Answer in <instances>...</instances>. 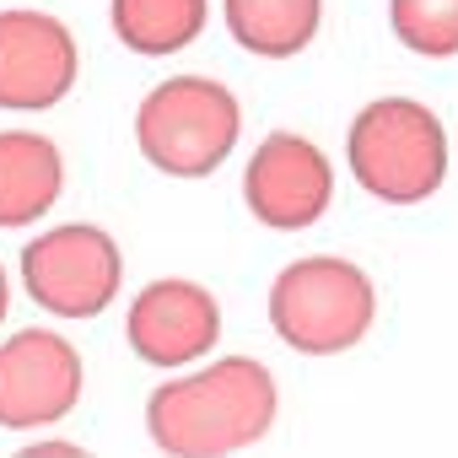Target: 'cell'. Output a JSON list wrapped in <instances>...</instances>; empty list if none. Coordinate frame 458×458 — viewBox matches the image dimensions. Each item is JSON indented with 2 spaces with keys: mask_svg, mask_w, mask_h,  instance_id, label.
Here are the masks:
<instances>
[{
  "mask_svg": "<svg viewBox=\"0 0 458 458\" xmlns=\"http://www.w3.org/2000/svg\"><path fill=\"white\" fill-rule=\"evenodd\" d=\"M6 313H12V281H6V265H0V324H6Z\"/></svg>",
  "mask_w": 458,
  "mask_h": 458,
  "instance_id": "9a60e30c",
  "label": "cell"
},
{
  "mask_svg": "<svg viewBox=\"0 0 458 458\" xmlns=\"http://www.w3.org/2000/svg\"><path fill=\"white\" fill-rule=\"evenodd\" d=\"M243 135V103L210 76H167L135 108V146L167 178H210Z\"/></svg>",
  "mask_w": 458,
  "mask_h": 458,
  "instance_id": "277c9868",
  "label": "cell"
},
{
  "mask_svg": "<svg viewBox=\"0 0 458 458\" xmlns=\"http://www.w3.org/2000/svg\"><path fill=\"white\" fill-rule=\"evenodd\" d=\"M281 415L276 372L254 356H221L199 372L157 383L146 399V437L167 458H233L270 437Z\"/></svg>",
  "mask_w": 458,
  "mask_h": 458,
  "instance_id": "6da1fadb",
  "label": "cell"
},
{
  "mask_svg": "<svg viewBox=\"0 0 458 458\" xmlns=\"http://www.w3.org/2000/svg\"><path fill=\"white\" fill-rule=\"evenodd\" d=\"M270 329L302 356H345L377 324V286L340 254L292 259L270 281Z\"/></svg>",
  "mask_w": 458,
  "mask_h": 458,
  "instance_id": "3957f363",
  "label": "cell"
},
{
  "mask_svg": "<svg viewBox=\"0 0 458 458\" xmlns=\"http://www.w3.org/2000/svg\"><path fill=\"white\" fill-rule=\"evenodd\" d=\"M81 404V356L55 329H17L0 340V426L44 431Z\"/></svg>",
  "mask_w": 458,
  "mask_h": 458,
  "instance_id": "ba28073f",
  "label": "cell"
},
{
  "mask_svg": "<svg viewBox=\"0 0 458 458\" xmlns=\"http://www.w3.org/2000/svg\"><path fill=\"white\" fill-rule=\"evenodd\" d=\"M388 28L420 60H453L458 55V0H388Z\"/></svg>",
  "mask_w": 458,
  "mask_h": 458,
  "instance_id": "4fadbf2b",
  "label": "cell"
},
{
  "mask_svg": "<svg viewBox=\"0 0 458 458\" xmlns=\"http://www.w3.org/2000/svg\"><path fill=\"white\" fill-rule=\"evenodd\" d=\"M243 205L270 233H308L335 205V162L318 140L297 130H276L254 146L243 167Z\"/></svg>",
  "mask_w": 458,
  "mask_h": 458,
  "instance_id": "8992f818",
  "label": "cell"
},
{
  "mask_svg": "<svg viewBox=\"0 0 458 458\" xmlns=\"http://www.w3.org/2000/svg\"><path fill=\"white\" fill-rule=\"evenodd\" d=\"M108 22H114V38H119L130 55L162 60V55L189 49V44L205 33L210 0H114V6H108Z\"/></svg>",
  "mask_w": 458,
  "mask_h": 458,
  "instance_id": "7c38bea8",
  "label": "cell"
},
{
  "mask_svg": "<svg viewBox=\"0 0 458 458\" xmlns=\"http://www.w3.org/2000/svg\"><path fill=\"white\" fill-rule=\"evenodd\" d=\"M22 458H87V447L65 442V437H33V442H22Z\"/></svg>",
  "mask_w": 458,
  "mask_h": 458,
  "instance_id": "5bb4252c",
  "label": "cell"
},
{
  "mask_svg": "<svg viewBox=\"0 0 458 458\" xmlns=\"http://www.w3.org/2000/svg\"><path fill=\"white\" fill-rule=\"evenodd\" d=\"M22 286L55 318H98L124 286V254L92 221H65L22 249Z\"/></svg>",
  "mask_w": 458,
  "mask_h": 458,
  "instance_id": "5b68a950",
  "label": "cell"
},
{
  "mask_svg": "<svg viewBox=\"0 0 458 458\" xmlns=\"http://www.w3.org/2000/svg\"><path fill=\"white\" fill-rule=\"evenodd\" d=\"M76 76H81V49L60 17L38 6L0 12V108L6 114L60 108Z\"/></svg>",
  "mask_w": 458,
  "mask_h": 458,
  "instance_id": "52a82bcc",
  "label": "cell"
},
{
  "mask_svg": "<svg viewBox=\"0 0 458 458\" xmlns=\"http://www.w3.org/2000/svg\"><path fill=\"white\" fill-rule=\"evenodd\" d=\"M124 340L146 367H162V372L194 367L221 340V302L199 281H183V276L151 281L124 313Z\"/></svg>",
  "mask_w": 458,
  "mask_h": 458,
  "instance_id": "9c48e42d",
  "label": "cell"
},
{
  "mask_svg": "<svg viewBox=\"0 0 458 458\" xmlns=\"http://www.w3.org/2000/svg\"><path fill=\"white\" fill-rule=\"evenodd\" d=\"M65 194V157L38 130H0V226L17 233L49 216Z\"/></svg>",
  "mask_w": 458,
  "mask_h": 458,
  "instance_id": "30bf717a",
  "label": "cell"
},
{
  "mask_svg": "<svg viewBox=\"0 0 458 458\" xmlns=\"http://www.w3.org/2000/svg\"><path fill=\"white\" fill-rule=\"evenodd\" d=\"M351 178L383 205H420L447 178V130L420 98H372L345 130Z\"/></svg>",
  "mask_w": 458,
  "mask_h": 458,
  "instance_id": "7a4b0ae2",
  "label": "cell"
},
{
  "mask_svg": "<svg viewBox=\"0 0 458 458\" xmlns=\"http://www.w3.org/2000/svg\"><path fill=\"white\" fill-rule=\"evenodd\" d=\"M226 33L259 60L302 55L324 28V0H221Z\"/></svg>",
  "mask_w": 458,
  "mask_h": 458,
  "instance_id": "8fae6325",
  "label": "cell"
}]
</instances>
